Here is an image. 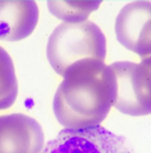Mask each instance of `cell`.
<instances>
[{
	"mask_svg": "<svg viewBox=\"0 0 151 153\" xmlns=\"http://www.w3.org/2000/svg\"><path fill=\"white\" fill-rule=\"evenodd\" d=\"M117 85L114 107L125 115L151 114V72L140 63L115 62L110 64Z\"/></svg>",
	"mask_w": 151,
	"mask_h": 153,
	"instance_id": "cell-3",
	"label": "cell"
},
{
	"mask_svg": "<svg viewBox=\"0 0 151 153\" xmlns=\"http://www.w3.org/2000/svg\"><path fill=\"white\" fill-rule=\"evenodd\" d=\"M41 153H135L123 137L106 128L64 129L46 143Z\"/></svg>",
	"mask_w": 151,
	"mask_h": 153,
	"instance_id": "cell-4",
	"label": "cell"
},
{
	"mask_svg": "<svg viewBox=\"0 0 151 153\" xmlns=\"http://www.w3.org/2000/svg\"><path fill=\"white\" fill-rule=\"evenodd\" d=\"M53 99V111L65 129L82 130L100 126L116 97L112 67L104 61L83 59L72 64Z\"/></svg>",
	"mask_w": 151,
	"mask_h": 153,
	"instance_id": "cell-1",
	"label": "cell"
},
{
	"mask_svg": "<svg viewBox=\"0 0 151 153\" xmlns=\"http://www.w3.org/2000/svg\"><path fill=\"white\" fill-rule=\"evenodd\" d=\"M117 40L141 59L151 56V1H132L121 8L115 23Z\"/></svg>",
	"mask_w": 151,
	"mask_h": 153,
	"instance_id": "cell-5",
	"label": "cell"
},
{
	"mask_svg": "<svg viewBox=\"0 0 151 153\" xmlns=\"http://www.w3.org/2000/svg\"><path fill=\"white\" fill-rule=\"evenodd\" d=\"M18 96V80L12 59L0 46V110L11 107Z\"/></svg>",
	"mask_w": 151,
	"mask_h": 153,
	"instance_id": "cell-9",
	"label": "cell"
},
{
	"mask_svg": "<svg viewBox=\"0 0 151 153\" xmlns=\"http://www.w3.org/2000/svg\"><path fill=\"white\" fill-rule=\"evenodd\" d=\"M44 133L35 119L23 114L0 116V153H41Z\"/></svg>",
	"mask_w": 151,
	"mask_h": 153,
	"instance_id": "cell-6",
	"label": "cell"
},
{
	"mask_svg": "<svg viewBox=\"0 0 151 153\" xmlns=\"http://www.w3.org/2000/svg\"><path fill=\"white\" fill-rule=\"evenodd\" d=\"M100 4L102 1H49L48 7L50 12L64 23H80L86 21Z\"/></svg>",
	"mask_w": 151,
	"mask_h": 153,
	"instance_id": "cell-8",
	"label": "cell"
},
{
	"mask_svg": "<svg viewBox=\"0 0 151 153\" xmlns=\"http://www.w3.org/2000/svg\"><path fill=\"white\" fill-rule=\"evenodd\" d=\"M46 56L56 73L63 76L65 71L83 59L104 61L106 38L93 21L80 23H61L51 33Z\"/></svg>",
	"mask_w": 151,
	"mask_h": 153,
	"instance_id": "cell-2",
	"label": "cell"
},
{
	"mask_svg": "<svg viewBox=\"0 0 151 153\" xmlns=\"http://www.w3.org/2000/svg\"><path fill=\"white\" fill-rule=\"evenodd\" d=\"M39 21L34 1L0 0V40L16 42L28 38Z\"/></svg>",
	"mask_w": 151,
	"mask_h": 153,
	"instance_id": "cell-7",
	"label": "cell"
},
{
	"mask_svg": "<svg viewBox=\"0 0 151 153\" xmlns=\"http://www.w3.org/2000/svg\"><path fill=\"white\" fill-rule=\"evenodd\" d=\"M140 64H142L144 66H146L148 70H150V72H151V56H148V57L142 59H141Z\"/></svg>",
	"mask_w": 151,
	"mask_h": 153,
	"instance_id": "cell-10",
	"label": "cell"
}]
</instances>
